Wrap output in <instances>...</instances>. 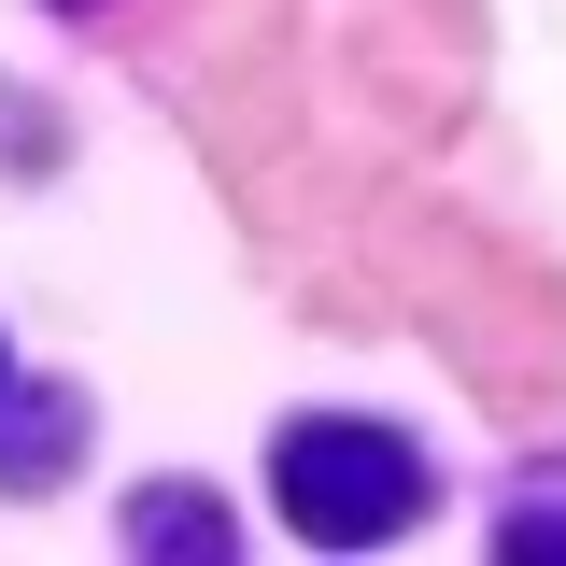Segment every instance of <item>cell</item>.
Wrapping results in <instances>:
<instances>
[{"label": "cell", "instance_id": "cell-1", "mask_svg": "<svg viewBox=\"0 0 566 566\" xmlns=\"http://www.w3.org/2000/svg\"><path fill=\"white\" fill-rule=\"evenodd\" d=\"M270 495H283L297 538L354 553V538H397V524L424 510V468H411V439H382V424H283Z\"/></svg>", "mask_w": 566, "mask_h": 566}, {"label": "cell", "instance_id": "cell-3", "mask_svg": "<svg viewBox=\"0 0 566 566\" xmlns=\"http://www.w3.org/2000/svg\"><path fill=\"white\" fill-rule=\"evenodd\" d=\"M510 553H524V566H538V553H566V524H510Z\"/></svg>", "mask_w": 566, "mask_h": 566}, {"label": "cell", "instance_id": "cell-2", "mask_svg": "<svg viewBox=\"0 0 566 566\" xmlns=\"http://www.w3.org/2000/svg\"><path fill=\"white\" fill-rule=\"evenodd\" d=\"M142 538H156V553H212L227 524H199V495H156V524H142Z\"/></svg>", "mask_w": 566, "mask_h": 566}]
</instances>
